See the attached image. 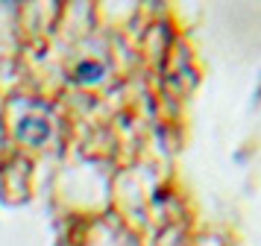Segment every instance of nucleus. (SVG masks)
<instances>
[{
	"mask_svg": "<svg viewBox=\"0 0 261 246\" xmlns=\"http://www.w3.org/2000/svg\"><path fill=\"white\" fill-rule=\"evenodd\" d=\"M18 138L27 141V144H33V147H41L50 138V123L41 120V117H24L18 123Z\"/></svg>",
	"mask_w": 261,
	"mask_h": 246,
	"instance_id": "1",
	"label": "nucleus"
},
{
	"mask_svg": "<svg viewBox=\"0 0 261 246\" xmlns=\"http://www.w3.org/2000/svg\"><path fill=\"white\" fill-rule=\"evenodd\" d=\"M103 73H106V68H103L100 62H80V65L73 68V82H80V85H91V82L103 79Z\"/></svg>",
	"mask_w": 261,
	"mask_h": 246,
	"instance_id": "2",
	"label": "nucleus"
}]
</instances>
